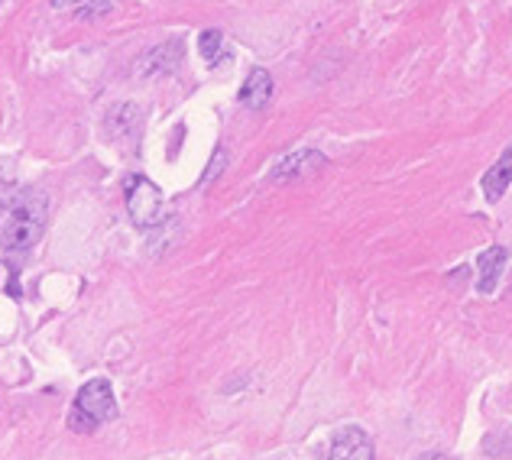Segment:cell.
Returning <instances> with one entry per match:
<instances>
[{
	"label": "cell",
	"instance_id": "cell-1",
	"mask_svg": "<svg viewBox=\"0 0 512 460\" xmlns=\"http://www.w3.org/2000/svg\"><path fill=\"white\" fill-rule=\"evenodd\" d=\"M49 198L43 192H20L13 195L4 211H0V250L4 253H26L36 247V240L46 230Z\"/></svg>",
	"mask_w": 512,
	"mask_h": 460
},
{
	"label": "cell",
	"instance_id": "cell-2",
	"mask_svg": "<svg viewBox=\"0 0 512 460\" xmlns=\"http://www.w3.org/2000/svg\"><path fill=\"white\" fill-rule=\"evenodd\" d=\"M117 418V402H114V389L107 380H88L75 396V409H72V428L78 431H94L98 425Z\"/></svg>",
	"mask_w": 512,
	"mask_h": 460
},
{
	"label": "cell",
	"instance_id": "cell-3",
	"mask_svg": "<svg viewBox=\"0 0 512 460\" xmlns=\"http://www.w3.org/2000/svg\"><path fill=\"white\" fill-rule=\"evenodd\" d=\"M127 214H130V221L143 230L156 227L159 221H163V192H159L150 179L137 175L127 188Z\"/></svg>",
	"mask_w": 512,
	"mask_h": 460
},
{
	"label": "cell",
	"instance_id": "cell-4",
	"mask_svg": "<svg viewBox=\"0 0 512 460\" xmlns=\"http://www.w3.org/2000/svg\"><path fill=\"white\" fill-rule=\"evenodd\" d=\"M376 451H373V441L363 428L357 425H347L341 428L338 435L331 441V454L328 460H373Z\"/></svg>",
	"mask_w": 512,
	"mask_h": 460
},
{
	"label": "cell",
	"instance_id": "cell-5",
	"mask_svg": "<svg viewBox=\"0 0 512 460\" xmlns=\"http://www.w3.org/2000/svg\"><path fill=\"white\" fill-rule=\"evenodd\" d=\"M503 266H506V250L503 247H490L477 256V289L483 295H493L496 286L503 279Z\"/></svg>",
	"mask_w": 512,
	"mask_h": 460
},
{
	"label": "cell",
	"instance_id": "cell-6",
	"mask_svg": "<svg viewBox=\"0 0 512 460\" xmlns=\"http://www.w3.org/2000/svg\"><path fill=\"white\" fill-rule=\"evenodd\" d=\"M509 185H512V150H506L500 159H496L493 166L487 169V175L480 179V188H483V195H487L490 205L503 201V195L509 192Z\"/></svg>",
	"mask_w": 512,
	"mask_h": 460
},
{
	"label": "cell",
	"instance_id": "cell-7",
	"mask_svg": "<svg viewBox=\"0 0 512 460\" xmlns=\"http://www.w3.org/2000/svg\"><path fill=\"white\" fill-rule=\"evenodd\" d=\"M325 166V156L315 153V150H302V153H292L279 162L273 169V182H289V179H299V175H308Z\"/></svg>",
	"mask_w": 512,
	"mask_h": 460
},
{
	"label": "cell",
	"instance_id": "cell-8",
	"mask_svg": "<svg viewBox=\"0 0 512 460\" xmlns=\"http://www.w3.org/2000/svg\"><path fill=\"white\" fill-rule=\"evenodd\" d=\"M273 98V78H269L266 69H253L244 81V88H240V104L250 107V111H263Z\"/></svg>",
	"mask_w": 512,
	"mask_h": 460
},
{
	"label": "cell",
	"instance_id": "cell-9",
	"mask_svg": "<svg viewBox=\"0 0 512 460\" xmlns=\"http://www.w3.org/2000/svg\"><path fill=\"white\" fill-rule=\"evenodd\" d=\"M17 162L10 156H0V208L7 205V201L17 195Z\"/></svg>",
	"mask_w": 512,
	"mask_h": 460
},
{
	"label": "cell",
	"instance_id": "cell-10",
	"mask_svg": "<svg viewBox=\"0 0 512 460\" xmlns=\"http://www.w3.org/2000/svg\"><path fill=\"white\" fill-rule=\"evenodd\" d=\"M221 43H224V36H221V30H208V33H201V56H205L208 62H218V56H221Z\"/></svg>",
	"mask_w": 512,
	"mask_h": 460
},
{
	"label": "cell",
	"instance_id": "cell-11",
	"mask_svg": "<svg viewBox=\"0 0 512 460\" xmlns=\"http://www.w3.org/2000/svg\"><path fill=\"white\" fill-rule=\"evenodd\" d=\"M415 460H454L448 454H422V457H415Z\"/></svg>",
	"mask_w": 512,
	"mask_h": 460
},
{
	"label": "cell",
	"instance_id": "cell-12",
	"mask_svg": "<svg viewBox=\"0 0 512 460\" xmlns=\"http://www.w3.org/2000/svg\"><path fill=\"white\" fill-rule=\"evenodd\" d=\"M75 4H82V0H52V7H75Z\"/></svg>",
	"mask_w": 512,
	"mask_h": 460
}]
</instances>
